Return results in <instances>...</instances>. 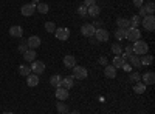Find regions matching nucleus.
<instances>
[{
	"instance_id": "obj_24",
	"label": "nucleus",
	"mask_w": 155,
	"mask_h": 114,
	"mask_svg": "<svg viewBox=\"0 0 155 114\" xmlns=\"http://www.w3.org/2000/svg\"><path fill=\"white\" fill-rule=\"evenodd\" d=\"M140 62H141V66H147L153 62V56L150 54H144V57H140Z\"/></svg>"
},
{
	"instance_id": "obj_8",
	"label": "nucleus",
	"mask_w": 155,
	"mask_h": 114,
	"mask_svg": "<svg viewBox=\"0 0 155 114\" xmlns=\"http://www.w3.org/2000/svg\"><path fill=\"white\" fill-rule=\"evenodd\" d=\"M95 31H96V28L93 26L92 23H85V25H82V26H81V32H82L84 37H93L95 35Z\"/></svg>"
},
{
	"instance_id": "obj_29",
	"label": "nucleus",
	"mask_w": 155,
	"mask_h": 114,
	"mask_svg": "<svg viewBox=\"0 0 155 114\" xmlns=\"http://www.w3.org/2000/svg\"><path fill=\"white\" fill-rule=\"evenodd\" d=\"M115 39L118 40V42L124 40V39H126V29H121V28L116 29V31H115Z\"/></svg>"
},
{
	"instance_id": "obj_16",
	"label": "nucleus",
	"mask_w": 155,
	"mask_h": 114,
	"mask_svg": "<svg viewBox=\"0 0 155 114\" xmlns=\"http://www.w3.org/2000/svg\"><path fill=\"white\" fill-rule=\"evenodd\" d=\"M50 83H51V86H54V88L62 86V75H59V74L51 75V77H50Z\"/></svg>"
},
{
	"instance_id": "obj_10",
	"label": "nucleus",
	"mask_w": 155,
	"mask_h": 114,
	"mask_svg": "<svg viewBox=\"0 0 155 114\" xmlns=\"http://www.w3.org/2000/svg\"><path fill=\"white\" fill-rule=\"evenodd\" d=\"M27 45L30 49H36L41 46V37H37V35H31L28 37V40H27Z\"/></svg>"
},
{
	"instance_id": "obj_21",
	"label": "nucleus",
	"mask_w": 155,
	"mask_h": 114,
	"mask_svg": "<svg viewBox=\"0 0 155 114\" xmlns=\"http://www.w3.org/2000/svg\"><path fill=\"white\" fill-rule=\"evenodd\" d=\"M56 109L59 114H67L68 112V105L67 103H64L62 100H58V103H56Z\"/></svg>"
},
{
	"instance_id": "obj_34",
	"label": "nucleus",
	"mask_w": 155,
	"mask_h": 114,
	"mask_svg": "<svg viewBox=\"0 0 155 114\" xmlns=\"http://www.w3.org/2000/svg\"><path fill=\"white\" fill-rule=\"evenodd\" d=\"M56 28H58V26H56L53 22H47V23H45V29H47V32H53V34H54Z\"/></svg>"
},
{
	"instance_id": "obj_30",
	"label": "nucleus",
	"mask_w": 155,
	"mask_h": 114,
	"mask_svg": "<svg viewBox=\"0 0 155 114\" xmlns=\"http://www.w3.org/2000/svg\"><path fill=\"white\" fill-rule=\"evenodd\" d=\"M19 74H20V75H25V77H27V75H30V74H31V68H30L28 65H20V66H19Z\"/></svg>"
},
{
	"instance_id": "obj_3",
	"label": "nucleus",
	"mask_w": 155,
	"mask_h": 114,
	"mask_svg": "<svg viewBox=\"0 0 155 114\" xmlns=\"http://www.w3.org/2000/svg\"><path fill=\"white\" fill-rule=\"evenodd\" d=\"M71 69H73V77H74V79H79V80H84V79H87L88 72H87V69H85L84 66L74 65Z\"/></svg>"
},
{
	"instance_id": "obj_27",
	"label": "nucleus",
	"mask_w": 155,
	"mask_h": 114,
	"mask_svg": "<svg viewBox=\"0 0 155 114\" xmlns=\"http://www.w3.org/2000/svg\"><path fill=\"white\" fill-rule=\"evenodd\" d=\"M143 6H144V11H146L147 16H153V12H155V5H153V2H147V3L143 5Z\"/></svg>"
},
{
	"instance_id": "obj_40",
	"label": "nucleus",
	"mask_w": 155,
	"mask_h": 114,
	"mask_svg": "<svg viewBox=\"0 0 155 114\" xmlns=\"http://www.w3.org/2000/svg\"><path fill=\"white\" fill-rule=\"evenodd\" d=\"M138 9H140V12H138V16H140L141 19H143L144 16H147V14H146V11H144V6H141V8H138Z\"/></svg>"
},
{
	"instance_id": "obj_41",
	"label": "nucleus",
	"mask_w": 155,
	"mask_h": 114,
	"mask_svg": "<svg viewBox=\"0 0 155 114\" xmlns=\"http://www.w3.org/2000/svg\"><path fill=\"white\" fill-rule=\"evenodd\" d=\"M92 5H95V0H84V6H92Z\"/></svg>"
},
{
	"instance_id": "obj_7",
	"label": "nucleus",
	"mask_w": 155,
	"mask_h": 114,
	"mask_svg": "<svg viewBox=\"0 0 155 114\" xmlns=\"http://www.w3.org/2000/svg\"><path fill=\"white\" fill-rule=\"evenodd\" d=\"M95 39L98 42H109V31H106L104 28H96Z\"/></svg>"
},
{
	"instance_id": "obj_9",
	"label": "nucleus",
	"mask_w": 155,
	"mask_h": 114,
	"mask_svg": "<svg viewBox=\"0 0 155 114\" xmlns=\"http://www.w3.org/2000/svg\"><path fill=\"white\" fill-rule=\"evenodd\" d=\"M34 11H36V5L34 3H27V5H23L20 8V12H22V16L25 17H30L34 14Z\"/></svg>"
},
{
	"instance_id": "obj_1",
	"label": "nucleus",
	"mask_w": 155,
	"mask_h": 114,
	"mask_svg": "<svg viewBox=\"0 0 155 114\" xmlns=\"http://www.w3.org/2000/svg\"><path fill=\"white\" fill-rule=\"evenodd\" d=\"M134 54L135 56H144V54H147V51H149V45L144 42V40H137V42H134Z\"/></svg>"
},
{
	"instance_id": "obj_28",
	"label": "nucleus",
	"mask_w": 155,
	"mask_h": 114,
	"mask_svg": "<svg viewBox=\"0 0 155 114\" xmlns=\"http://www.w3.org/2000/svg\"><path fill=\"white\" fill-rule=\"evenodd\" d=\"M130 22V28H138L141 25V17L140 16H132V19H129Z\"/></svg>"
},
{
	"instance_id": "obj_38",
	"label": "nucleus",
	"mask_w": 155,
	"mask_h": 114,
	"mask_svg": "<svg viewBox=\"0 0 155 114\" xmlns=\"http://www.w3.org/2000/svg\"><path fill=\"white\" fill-rule=\"evenodd\" d=\"M99 63H101L102 66L109 65V60H107V57H104V56H102V57H99Z\"/></svg>"
},
{
	"instance_id": "obj_2",
	"label": "nucleus",
	"mask_w": 155,
	"mask_h": 114,
	"mask_svg": "<svg viewBox=\"0 0 155 114\" xmlns=\"http://www.w3.org/2000/svg\"><path fill=\"white\" fill-rule=\"evenodd\" d=\"M126 39L130 42H137L141 39V32L138 28H127L126 29Z\"/></svg>"
},
{
	"instance_id": "obj_37",
	"label": "nucleus",
	"mask_w": 155,
	"mask_h": 114,
	"mask_svg": "<svg viewBox=\"0 0 155 114\" xmlns=\"http://www.w3.org/2000/svg\"><path fill=\"white\" fill-rule=\"evenodd\" d=\"M126 72H132V66H130V63H124V65L121 66Z\"/></svg>"
},
{
	"instance_id": "obj_32",
	"label": "nucleus",
	"mask_w": 155,
	"mask_h": 114,
	"mask_svg": "<svg viewBox=\"0 0 155 114\" xmlns=\"http://www.w3.org/2000/svg\"><path fill=\"white\" fill-rule=\"evenodd\" d=\"M36 11H39L41 14H47V12L50 11V8H48L47 3H37L36 5Z\"/></svg>"
},
{
	"instance_id": "obj_18",
	"label": "nucleus",
	"mask_w": 155,
	"mask_h": 114,
	"mask_svg": "<svg viewBox=\"0 0 155 114\" xmlns=\"http://www.w3.org/2000/svg\"><path fill=\"white\" fill-rule=\"evenodd\" d=\"M27 85L28 86H37L39 85V75H36V74H30V75H27Z\"/></svg>"
},
{
	"instance_id": "obj_22",
	"label": "nucleus",
	"mask_w": 155,
	"mask_h": 114,
	"mask_svg": "<svg viewBox=\"0 0 155 114\" xmlns=\"http://www.w3.org/2000/svg\"><path fill=\"white\" fill-rule=\"evenodd\" d=\"M64 65H65L67 68H70V69H71V68L76 65V59H74L73 56H70V54H68V56H65V57H64Z\"/></svg>"
},
{
	"instance_id": "obj_46",
	"label": "nucleus",
	"mask_w": 155,
	"mask_h": 114,
	"mask_svg": "<svg viewBox=\"0 0 155 114\" xmlns=\"http://www.w3.org/2000/svg\"><path fill=\"white\" fill-rule=\"evenodd\" d=\"M3 114H14V112H8V111H6V112H3Z\"/></svg>"
},
{
	"instance_id": "obj_44",
	"label": "nucleus",
	"mask_w": 155,
	"mask_h": 114,
	"mask_svg": "<svg viewBox=\"0 0 155 114\" xmlns=\"http://www.w3.org/2000/svg\"><path fill=\"white\" fill-rule=\"evenodd\" d=\"M67 114H81V112H79V111H68Z\"/></svg>"
},
{
	"instance_id": "obj_45",
	"label": "nucleus",
	"mask_w": 155,
	"mask_h": 114,
	"mask_svg": "<svg viewBox=\"0 0 155 114\" xmlns=\"http://www.w3.org/2000/svg\"><path fill=\"white\" fill-rule=\"evenodd\" d=\"M33 3H34V5H37V3H39V0H33Z\"/></svg>"
},
{
	"instance_id": "obj_14",
	"label": "nucleus",
	"mask_w": 155,
	"mask_h": 114,
	"mask_svg": "<svg viewBox=\"0 0 155 114\" xmlns=\"http://www.w3.org/2000/svg\"><path fill=\"white\" fill-rule=\"evenodd\" d=\"M104 75L109 79H115L116 77V68L113 65H106L104 66Z\"/></svg>"
},
{
	"instance_id": "obj_4",
	"label": "nucleus",
	"mask_w": 155,
	"mask_h": 114,
	"mask_svg": "<svg viewBox=\"0 0 155 114\" xmlns=\"http://www.w3.org/2000/svg\"><path fill=\"white\" fill-rule=\"evenodd\" d=\"M141 25L146 31H153L155 29V17L153 16H144L141 19Z\"/></svg>"
},
{
	"instance_id": "obj_6",
	"label": "nucleus",
	"mask_w": 155,
	"mask_h": 114,
	"mask_svg": "<svg viewBox=\"0 0 155 114\" xmlns=\"http://www.w3.org/2000/svg\"><path fill=\"white\" fill-rule=\"evenodd\" d=\"M54 35H56V39L58 40H68V37H70V29L68 28H56L54 31Z\"/></svg>"
},
{
	"instance_id": "obj_11",
	"label": "nucleus",
	"mask_w": 155,
	"mask_h": 114,
	"mask_svg": "<svg viewBox=\"0 0 155 114\" xmlns=\"http://www.w3.org/2000/svg\"><path fill=\"white\" fill-rule=\"evenodd\" d=\"M54 96H56L58 100H62V102H64V100H67V99H68V90H65V88L59 86V88H56Z\"/></svg>"
},
{
	"instance_id": "obj_15",
	"label": "nucleus",
	"mask_w": 155,
	"mask_h": 114,
	"mask_svg": "<svg viewBox=\"0 0 155 114\" xmlns=\"http://www.w3.org/2000/svg\"><path fill=\"white\" fill-rule=\"evenodd\" d=\"M99 12H101V8H99L96 3L87 8V16H90V17H96V16H99Z\"/></svg>"
},
{
	"instance_id": "obj_47",
	"label": "nucleus",
	"mask_w": 155,
	"mask_h": 114,
	"mask_svg": "<svg viewBox=\"0 0 155 114\" xmlns=\"http://www.w3.org/2000/svg\"><path fill=\"white\" fill-rule=\"evenodd\" d=\"M149 2H150V0H149Z\"/></svg>"
},
{
	"instance_id": "obj_12",
	"label": "nucleus",
	"mask_w": 155,
	"mask_h": 114,
	"mask_svg": "<svg viewBox=\"0 0 155 114\" xmlns=\"http://www.w3.org/2000/svg\"><path fill=\"white\" fill-rule=\"evenodd\" d=\"M9 35L11 37H17V39H20V37L23 35V29L22 26H19V25H14V26L9 28Z\"/></svg>"
},
{
	"instance_id": "obj_19",
	"label": "nucleus",
	"mask_w": 155,
	"mask_h": 114,
	"mask_svg": "<svg viewBox=\"0 0 155 114\" xmlns=\"http://www.w3.org/2000/svg\"><path fill=\"white\" fill-rule=\"evenodd\" d=\"M36 57H37V56H36V49H27V51L23 53V59L27 60V62H30V63L34 62Z\"/></svg>"
},
{
	"instance_id": "obj_25",
	"label": "nucleus",
	"mask_w": 155,
	"mask_h": 114,
	"mask_svg": "<svg viewBox=\"0 0 155 114\" xmlns=\"http://www.w3.org/2000/svg\"><path fill=\"white\" fill-rule=\"evenodd\" d=\"M124 63H126V60H124L121 56H115V57H113V63H112V65H113L116 69H118V68H121V66L124 65Z\"/></svg>"
},
{
	"instance_id": "obj_17",
	"label": "nucleus",
	"mask_w": 155,
	"mask_h": 114,
	"mask_svg": "<svg viewBox=\"0 0 155 114\" xmlns=\"http://www.w3.org/2000/svg\"><path fill=\"white\" fill-rule=\"evenodd\" d=\"M74 83V77L73 75H67V77H62V88H65V90H70Z\"/></svg>"
},
{
	"instance_id": "obj_5",
	"label": "nucleus",
	"mask_w": 155,
	"mask_h": 114,
	"mask_svg": "<svg viewBox=\"0 0 155 114\" xmlns=\"http://www.w3.org/2000/svg\"><path fill=\"white\" fill-rule=\"evenodd\" d=\"M31 72L33 74H36V75H41L44 71H45V63L44 62H41V60H34V62H31Z\"/></svg>"
},
{
	"instance_id": "obj_26",
	"label": "nucleus",
	"mask_w": 155,
	"mask_h": 114,
	"mask_svg": "<svg viewBox=\"0 0 155 114\" xmlns=\"http://www.w3.org/2000/svg\"><path fill=\"white\" fill-rule=\"evenodd\" d=\"M129 62H130V66H135V68H141V62H140V57L138 56H130V57H129L127 59Z\"/></svg>"
},
{
	"instance_id": "obj_20",
	"label": "nucleus",
	"mask_w": 155,
	"mask_h": 114,
	"mask_svg": "<svg viewBox=\"0 0 155 114\" xmlns=\"http://www.w3.org/2000/svg\"><path fill=\"white\" fill-rule=\"evenodd\" d=\"M116 25H118V28H121V29L130 28V22H129V19H124V17H120L116 20Z\"/></svg>"
},
{
	"instance_id": "obj_43",
	"label": "nucleus",
	"mask_w": 155,
	"mask_h": 114,
	"mask_svg": "<svg viewBox=\"0 0 155 114\" xmlns=\"http://www.w3.org/2000/svg\"><path fill=\"white\" fill-rule=\"evenodd\" d=\"M88 39H90V45H96V42H98V40L95 39V35H93V37H88Z\"/></svg>"
},
{
	"instance_id": "obj_33",
	"label": "nucleus",
	"mask_w": 155,
	"mask_h": 114,
	"mask_svg": "<svg viewBox=\"0 0 155 114\" xmlns=\"http://www.w3.org/2000/svg\"><path fill=\"white\" fill-rule=\"evenodd\" d=\"M129 80L130 82H140L141 80V74L140 72H129Z\"/></svg>"
},
{
	"instance_id": "obj_13",
	"label": "nucleus",
	"mask_w": 155,
	"mask_h": 114,
	"mask_svg": "<svg viewBox=\"0 0 155 114\" xmlns=\"http://www.w3.org/2000/svg\"><path fill=\"white\" fill-rule=\"evenodd\" d=\"M141 79H143L144 85H152L155 82V74L152 71H147V72H144L143 75H141Z\"/></svg>"
},
{
	"instance_id": "obj_39",
	"label": "nucleus",
	"mask_w": 155,
	"mask_h": 114,
	"mask_svg": "<svg viewBox=\"0 0 155 114\" xmlns=\"http://www.w3.org/2000/svg\"><path fill=\"white\" fill-rule=\"evenodd\" d=\"M134 5L137 6V8H141L144 5V0H134Z\"/></svg>"
},
{
	"instance_id": "obj_42",
	"label": "nucleus",
	"mask_w": 155,
	"mask_h": 114,
	"mask_svg": "<svg viewBox=\"0 0 155 114\" xmlns=\"http://www.w3.org/2000/svg\"><path fill=\"white\" fill-rule=\"evenodd\" d=\"M92 25H93V26H95V28H96V26H98V28H101V26H102V23H101L99 20H95V22H93Z\"/></svg>"
},
{
	"instance_id": "obj_31",
	"label": "nucleus",
	"mask_w": 155,
	"mask_h": 114,
	"mask_svg": "<svg viewBox=\"0 0 155 114\" xmlns=\"http://www.w3.org/2000/svg\"><path fill=\"white\" fill-rule=\"evenodd\" d=\"M123 51H124V48H123L120 43L112 45V53H113L115 56H121V54H123Z\"/></svg>"
},
{
	"instance_id": "obj_36",
	"label": "nucleus",
	"mask_w": 155,
	"mask_h": 114,
	"mask_svg": "<svg viewBox=\"0 0 155 114\" xmlns=\"http://www.w3.org/2000/svg\"><path fill=\"white\" fill-rule=\"evenodd\" d=\"M78 14H79L81 17H84V16H87V6H84V5H81L79 8H78Z\"/></svg>"
},
{
	"instance_id": "obj_23",
	"label": "nucleus",
	"mask_w": 155,
	"mask_h": 114,
	"mask_svg": "<svg viewBox=\"0 0 155 114\" xmlns=\"http://www.w3.org/2000/svg\"><path fill=\"white\" fill-rule=\"evenodd\" d=\"M134 91H135L137 94H144V93H146V85H144L143 82H135Z\"/></svg>"
},
{
	"instance_id": "obj_35",
	"label": "nucleus",
	"mask_w": 155,
	"mask_h": 114,
	"mask_svg": "<svg viewBox=\"0 0 155 114\" xmlns=\"http://www.w3.org/2000/svg\"><path fill=\"white\" fill-rule=\"evenodd\" d=\"M17 49H19V53H25V51H27V49H30L28 48V45H27V42H25V40H22L20 43H19V46H17Z\"/></svg>"
}]
</instances>
